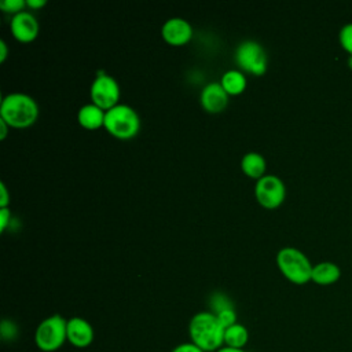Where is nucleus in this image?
I'll return each instance as SVG.
<instances>
[{"instance_id": "obj_22", "label": "nucleus", "mask_w": 352, "mask_h": 352, "mask_svg": "<svg viewBox=\"0 0 352 352\" xmlns=\"http://www.w3.org/2000/svg\"><path fill=\"white\" fill-rule=\"evenodd\" d=\"M11 220V210L10 208H0V230L4 231Z\"/></svg>"}, {"instance_id": "obj_17", "label": "nucleus", "mask_w": 352, "mask_h": 352, "mask_svg": "<svg viewBox=\"0 0 352 352\" xmlns=\"http://www.w3.org/2000/svg\"><path fill=\"white\" fill-rule=\"evenodd\" d=\"M249 341V331L242 323H234L224 330V345L231 348H245Z\"/></svg>"}, {"instance_id": "obj_7", "label": "nucleus", "mask_w": 352, "mask_h": 352, "mask_svg": "<svg viewBox=\"0 0 352 352\" xmlns=\"http://www.w3.org/2000/svg\"><path fill=\"white\" fill-rule=\"evenodd\" d=\"M120 95L121 91L117 80L110 74L102 72L98 73L89 88V96L92 103L107 111L118 104Z\"/></svg>"}, {"instance_id": "obj_15", "label": "nucleus", "mask_w": 352, "mask_h": 352, "mask_svg": "<svg viewBox=\"0 0 352 352\" xmlns=\"http://www.w3.org/2000/svg\"><path fill=\"white\" fill-rule=\"evenodd\" d=\"M241 169L248 177L258 180L265 175V169H267L265 158L256 151L246 153L241 160Z\"/></svg>"}, {"instance_id": "obj_6", "label": "nucleus", "mask_w": 352, "mask_h": 352, "mask_svg": "<svg viewBox=\"0 0 352 352\" xmlns=\"http://www.w3.org/2000/svg\"><path fill=\"white\" fill-rule=\"evenodd\" d=\"M235 62L241 72L261 76L267 70V54L261 44L253 40L239 43L235 50Z\"/></svg>"}, {"instance_id": "obj_27", "label": "nucleus", "mask_w": 352, "mask_h": 352, "mask_svg": "<svg viewBox=\"0 0 352 352\" xmlns=\"http://www.w3.org/2000/svg\"><path fill=\"white\" fill-rule=\"evenodd\" d=\"M8 124L6 122V121H3L1 118H0V128H1V132H0V139H4L6 136H7V131H8Z\"/></svg>"}, {"instance_id": "obj_14", "label": "nucleus", "mask_w": 352, "mask_h": 352, "mask_svg": "<svg viewBox=\"0 0 352 352\" xmlns=\"http://www.w3.org/2000/svg\"><path fill=\"white\" fill-rule=\"evenodd\" d=\"M341 278L340 267L333 261H320L314 265L311 280L320 286L336 283Z\"/></svg>"}, {"instance_id": "obj_24", "label": "nucleus", "mask_w": 352, "mask_h": 352, "mask_svg": "<svg viewBox=\"0 0 352 352\" xmlns=\"http://www.w3.org/2000/svg\"><path fill=\"white\" fill-rule=\"evenodd\" d=\"M8 55V48L4 40H0V62H4Z\"/></svg>"}, {"instance_id": "obj_26", "label": "nucleus", "mask_w": 352, "mask_h": 352, "mask_svg": "<svg viewBox=\"0 0 352 352\" xmlns=\"http://www.w3.org/2000/svg\"><path fill=\"white\" fill-rule=\"evenodd\" d=\"M216 352H248L245 351V348H231V346H226L223 345L220 349H217Z\"/></svg>"}, {"instance_id": "obj_3", "label": "nucleus", "mask_w": 352, "mask_h": 352, "mask_svg": "<svg viewBox=\"0 0 352 352\" xmlns=\"http://www.w3.org/2000/svg\"><path fill=\"white\" fill-rule=\"evenodd\" d=\"M276 265L282 275L294 285H304L311 280L314 265L305 253L297 248H282L276 253Z\"/></svg>"}, {"instance_id": "obj_23", "label": "nucleus", "mask_w": 352, "mask_h": 352, "mask_svg": "<svg viewBox=\"0 0 352 352\" xmlns=\"http://www.w3.org/2000/svg\"><path fill=\"white\" fill-rule=\"evenodd\" d=\"M0 191H1V195H0V208H8L10 194H8L7 186H6L3 182L0 183Z\"/></svg>"}, {"instance_id": "obj_10", "label": "nucleus", "mask_w": 352, "mask_h": 352, "mask_svg": "<svg viewBox=\"0 0 352 352\" xmlns=\"http://www.w3.org/2000/svg\"><path fill=\"white\" fill-rule=\"evenodd\" d=\"M66 334H67V342L78 349L88 348L94 342V337H95L92 324L81 316H73L67 319Z\"/></svg>"}, {"instance_id": "obj_9", "label": "nucleus", "mask_w": 352, "mask_h": 352, "mask_svg": "<svg viewBox=\"0 0 352 352\" xmlns=\"http://www.w3.org/2000/svg\"><path fill=\"white\" fill-rule=\"evenodd\" d=\"M161 36L164 41L173 47L186 45L192 37V28L190 22L183 18H169L161 28Z\"/></svg>"}, {"instance_id": "obj_5", "label": "nucleus", "mask_w": 352, "mask_h": 352, "mask_svg": "<svg viewBox=\"0 0 352 352\" xmlns=\"http://www.w3.org/2000/svg\"><path fill=\"white\" fill-rule=\"evenodd\" d=\"M103 126L117 139H131L140 129V118L131 106L118 103L106 111Z\"/></svg>"}, {"instance_id": "obj_18", "label": "nucleus", "mask_w": 352, "mask_h": 352, "mask_svg": "<svg viewBox=\"0 0 352 352\" xmlns=\"http://www.w3.org/2000/svg\"><path fill=\"white\" fill-rule=\"evenodd\" d=\"M338 41L341 44V47L349 54L352 55V22L345 23L340 32H338Z\"/></svg>"}, {"instance_id": "obj_20", "label": "nucleus", "mask_w": 352, "mask_h": 352, "mask_svg": "<svg viewBox=\"0 0 352 352\" xmlns=\"http://www.w3.org/2000/svg\"><path fill=\"white\" fill-rule=\"evenodd\" d=\"M216 316L220 320V323L224 326V329L231 326V324H234V323H236V314H235V311L232 308L221 309V311L216 312Z\"/></svg>"}, {"instance_id": "obj_4", "label": "nucleus", "mask_w": 352, "mask_h": 352, "mask_svg": "<svg viewBox=\"0 0 352 352\" xmlns=\"http://www.w3.org/2000/svg\"><path fill=\"white\" fill-rule=\"evenodd\" d=\"M67 319L59 314L44 318L36 327L34 344L41 352H55L67 342Z\"/></svg>"}, {"instance_id": "obj_13", "label": "nucleus", "mask_w": 352, "mask_h": 352, "mask_svg": "<svg viewBox=\"0 0 352 352\" xmlns=\"http://www.w3.org/2000/svg\"><path fill=\"white\" fill-rule=\"evenodd\" d=\"M104 116L106 111L91 102L80 107L77 111V121L82 128L95 131L104 125Z\"/></svg>"}, {"instance_id": "obj_28", "label": "nucleus", "mask_w": 352, "mask_h": 352, "mask_svg": "<svg viewBox=\"0 0 352 352\" xmlns=\"http://www.w3.org/2000/svg\"><path fill=\"white\" fill-rule=\"evenodd\" d=\"M346 65H348V67L352 70V55H349V56H348V59H346Z\"/></svg>"}, {"instance_id": "obj_19", "label": "nucleus", "mask_w": 352, "mask_h": 352, "mask_svg": "<svg viewBox=\"0 0 352 352\" xmlns=\"http://www.w3.org/2000/svg\"><path fill=\"white\" fill-rule=\"evenodd\" d=\"M25 7H26V1H23V0H3V1H0V8L4 12L12 14V15L22 12Z\"/></svg>"}, {"instance_id": "obj_16", "label": "nucleus", "mask_w": 352, "mask_h": 352, "mask_svg": "<svg viewBox=\"0 0 352 352\" xmlns=\"http://www.w3.org/2000/svg\"><path fill=\"white\" fill-rule=\"evenodd\" d=\"M220 84L224 88V91L228 94V96L230 95L235 96V95H239L245 91L248 81H246L245 74L241 70L230 69L221 76Z\"/></svg>"}, {"instance_id": "obj_1", "label": "nucleus", "mask_w": 352, "mask_h": 352, "mask_svg": "<svg viewBox=\"0 0 352 352\" xmlns=\"http://www.w3.org/2000/svg\"><path fill=\"white\" fill-rule=\"evenodd\" d=\"M224 326L214 312H197L188 323L190 341L205 352H216L224 345Z\"/></svg>"}, {"instance_id": "obj_12", "label": "nucleus", "mask_w": 352, "mask_h": 352, "mask_svg": "<svg viewBox=\"0 0 352 352\" xmlns=\"http://www.w3.org/2000/svg\"><path fill=\"white\" fill-rule=\"evenodd\" d=\"M199 100L205 111L217 114L227 107L228 94L224 91L220 82H209L202 88Z\"/></svg>"}, {"instance_id": "obj_21", "label": "nucleus", "mask_w": 352, "mask_h": 352, "mask_svg": "<svg viewBox=\"0 0 352 352\" xmlns=\"http://www.w3.org/2000/svg\"><path fill=\"white\" fill-rule=\"evenodd\" d=\"M170 352H205V351H202L199 346H197L195 344L188 341V342L177 344Z\"/></svg>"}, {"instance_id": "obj_25", "label": "nucleus", "mask_w": 352, "mask_h": 352, "mask_svg": "<svg viewBox=\"0 0 352 352\" xmlns=\"http://www.w3.org/2000/svg\"><path fill=\"white\" fill-rule=\"evenodd\" d=\"M43 6H45V0H28L26 1V7H29V8H40V7H43Z\"/></svg>"}, {"instance_id": "obj_2", "label": "nucleus", "mask_w": 352, "mask_h": 352, "mask_svg": "<svg viewBox=\"0 0 352 352\" xmlns=\"http://www.w3.org/2000/svg\"><path fill=\"white\" fill-rule=\"evenodd\" d=\"M38 106L36 100L23 92H11L3 96L0 118L12 128H28L36 122Z\"/></svg>"}, {"instance_id": "obj_8", "label": "nucleus", "mask_w": 352, "mask_h": 352, "mask_svg": "<svg viewBox=\"0 0 352 352\" xmlns=\"http://www.w3.org/2000/svg\"><path fill=\"white\" fill-rule=\"evenodd\" d=\"M254 195L263 208L276 209L286 198V187L280 177L275 175H264L256 182Z\"/></svg>"}, {"instance_id": "obj_11", "label": "nucleus", "mask_w": 352, "mask_h": 352, "mask_svg": "<svg viewBox=\"0 0 352 352\" xmlns=\"http://www.w3.org/2000/svg\"><path fill=\"white\" fill-rule=\"evenodd\" d=\"M10 29L15 40L19 43H30L38 34V22L33 14L22 11L12 15Z\"/></svg>"}]
</instances>
